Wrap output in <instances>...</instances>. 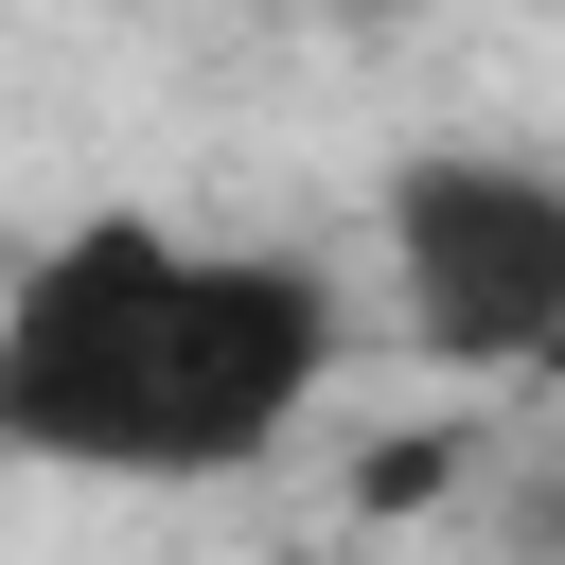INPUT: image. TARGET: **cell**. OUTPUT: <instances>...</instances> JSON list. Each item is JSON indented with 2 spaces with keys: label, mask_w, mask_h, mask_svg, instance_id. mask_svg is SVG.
Masks as SVG:
<instances>
[{
  "label": "cell",
  "mask_w": 565,
  "mask_h": 565,
  "mask_svg": "<svg viewBox=\"0 0 565 565\" xmlns=\"http://www.w3.org/2000/svg\"><path fill=\"white\" fill-rule=\"evenodd\" d=\"M353 300L318 247H230L177 212H71L0 282V459L106 494H212L318 424Z\"/></svg>",
  "instance_id": "obj_1"
},
{
  "label": "cell",
  "mask_w": 565,
  "mask_h": 565,
  "mask_svg": "<svg viewBox=\"0 0 565 565\" xmlns=\"http://www.w3.org/2000/svg\"><path fill=\"white\" fill-rule=\"evenodd\" d=\"M388 247V318L424 371H565V159L512 141H406L371 194Z\"/></svg>",
  "instance_id": "obj_2"
},
{
  "label": "cell",
  "mask_w": 565,
  "mask_h": 565,
  "mask_svg": "<svg viewBox=\"0 0 565 565\" xmlns=\"http://www.w3.org/2000/svg\"><path fill=\"white\" fill-rule=\"evenodd\" d=\"M441 477H459V441H441V424H424V441H371V477H353V494H371V512H424V494H441Z\"/></svg>",
  "instance_id": "obj_3"
}]
</instances>
